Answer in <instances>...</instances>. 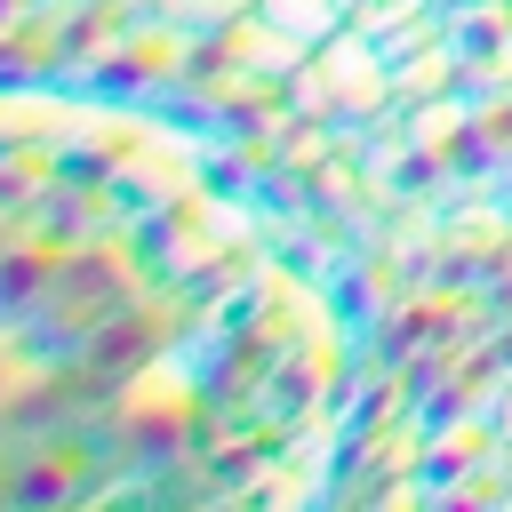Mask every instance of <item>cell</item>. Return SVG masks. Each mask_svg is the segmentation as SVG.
<instances>
[{
	"mask_svg": "<svg viewBox=\"0 0 512 512\" xmlns=\"http://www.w3.org/2000/svg\"><path fill=\"white\" fill-rule=\"evenodd\" d=\"M504 384L440 0H0V504H480Z\"/></svg>",
	"mask_w": 512,
	"mask_h": 512,
	"instance_id": "1",
	"label": "cell"
},
{
	"mask_svg": "<svg viewBox=\"0 0 512 512\" xmlns=\"http://www.w3.org/2000/svg\"><path fill=\"white\" fill-rule=\"evenodd\" d=\"M440 8H448V32H456V72H464L480 152H488V168H496V184L512 200V0H440ZM480 504H512V384H504Z\"/></svg>",
	"mask_w": 512,
	"mask_h": 512,
	"instance_id": "2",
	"label": "cell"
}]
</instances>
